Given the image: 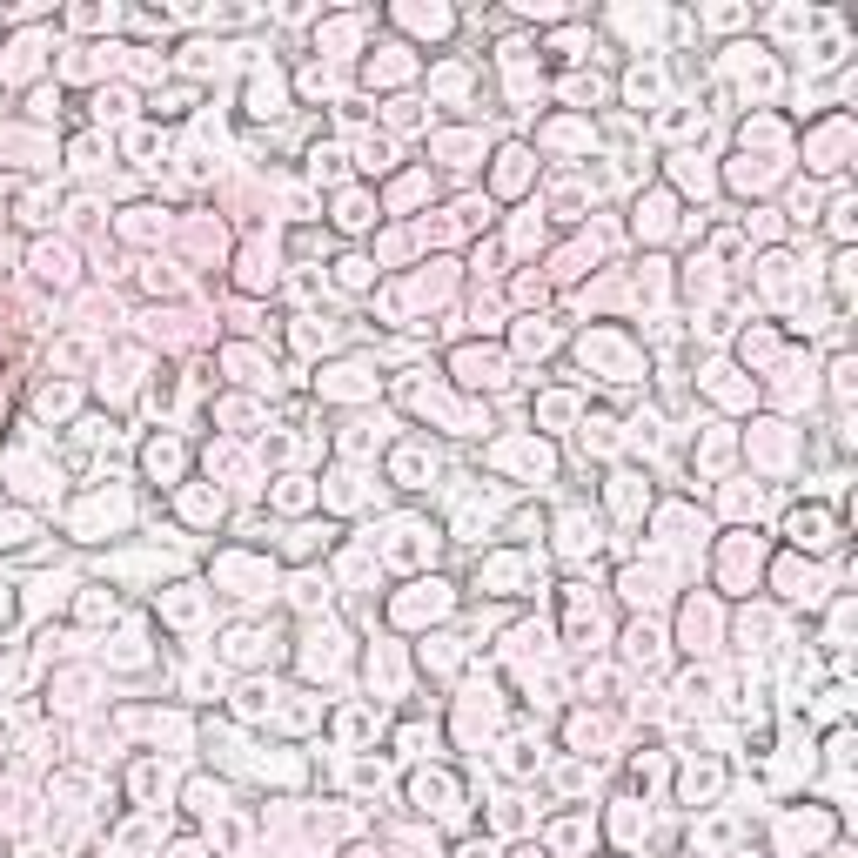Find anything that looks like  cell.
<instances>
[{
  "instance_id": "32",
  "label": "cell",
  "mask_w": 858,
  "mask_h": 858,
  "mask_svg": "<svg viewBox=\"0 0 858 858\" xmlns=\"http://www.w3.org/2000/svg\"><path fill=\"white\" fill-rule=\"evenodd\" d=\"M396 745H403V758H436V731H429V724H403Z\"/></svg>"
},
{
  "instance_id": "16",
  "label": "cell",
  "mask_w": 858,
  "mask_h": 858,
  "mask_svg": "<svg viewBox=\"0 0 858 858\" xmlns=\"http://www.w3.org/2000/svg\"><path fill=\"white\" fill-rule=\"evenodd\" d=\"M704 128V108H691V101H664V114H657V135L664 141H684Z\"/></svg>"
},
{
  "instance_id": "7",
  "label": "cell",
  "mask_w": 858,
  "mask_h": 858,
  "mask_svg": "<svg viewBox=\"0 0 858 858\" xmlns=\"http://www.w3.org/2000/svg\"><path fill=\"white\" fill-rule=\"evenodd\" d=\"M409 798H416L423 812H436V818H463V805H456V785L443 778V771H423V778L409 785Z\"/></svg>"
},
{
  "instance_id": "9",
  "label": "cell",
  "mask_w": 858,
  "mask_h": 858,
  "mask_svg": "<svg viewBox=\"0 0 858 858\" xmlns=\"http://www.w3.org/2000/svg\"><path fill=\"white\" fill-rule=\"evenodd\" d=\"M389 476H396V490H423L429 476H436V450L403 443V450H396V463H389Z\"/></svg>"
},
{
  "instance_id": "28",
  "label": "cell",
  "mask_w": 858,
  "mask_h": 858,
  "mask_svg": "<svg viewBox=\"0 0 858 858\" xmlns=\"http://www.w3.org/2000/svg\"><path fill=\"white\" fill-rule=\"evenodd\" d=\"M181 517H188V523H215V517H222V497H208V490H181Z\"/></svg>"
},
{
  "instance_id": "29",
  "label": "cell",
  "mask_w": 858,
  "mask_h": 858,
  "mask_svg": "<svg viewBox=\"0 0 858 858\" xmlns=\"http://www.w3.org/2000/svg\"><path fill=\"white\" fill-rule=\"evenodd\" d=\"M584 450L617 456V423H610V416H590V423H584Z\"/></svg>"
},
{
  "instance_id": "3",
  "label": "cell",
  "mask_w": 858,
  "mask_h": 858,
  "mask_svg": "<svg viewBox=\"0 0 858 858\" xmlns=\"http://www.w3.org/2000/svg\"><path fill=\"white\" fill-rule=\"evenodd\" d=\"M476 584H490V597H523V590L537 584V570L523 564V557H490V564L476 570Z\"/></svg>"
},
{
  "instance_id": "5",
  "label": "cell",
  "mask_w": 858,
  "mask_h": 858,
  "mask_svg": "<svg viewBox=\"0 0 858 858\" xmlns=\"http://www.w3.org/2000/svg\"><path fill=\"white\" fill-rule=\"evenodd\" d=\"M222 657L228 664H262V657H275V631H262V624H235V631L222 637Z\"/></svg>"
},
{
  "instance_id": "26",
  "label": "cell",
  "mask_w": 858,
  "mask_h": 858,
  "mask_svg": "<svg viewBox=\"0 0 858 858\" xmlns=\"http://www.w3.org/2000/svg\"><path fill=\"white\" fill-rule=\"evenodd\" d=\"M537 765H543V751L530 745V738H517V745H503V771H510V778H530Z\"/></svg>"
},
{
  "instance_id": "25",
  "label": "cell",
  "mask_w": 858,
  "mask_h": 858,
  "mask_svg": "<svg viewBox=\"0 0 858 858\" xmlns=\"http://www.w3.org/2000/svg\"><path fill=\"white\" fill-rule=\"evenodd\" d=\"M322 490L309 483V476H282V490H275V510H309Z\"/></svg>"
},
{
  "instance_id": "15",
  "label": "cell",
  "mask_w": 858,
  "mask_h": 858,
  "mask_svg": "<svg viewBox=\"0 0 858 858\" xmlns=\"http://www.w3.org/2000/svg\"><path fill=\"white\" fill-rule=\"evenodd\" d=\"M369 389H376V376H369L362 362H342V369H329L322 396H342V403H356V396H369Z\"/></svg>"
},
{
  "instance_id": "2",
  "label": "cell",
  "mask_w": 858,
  "mask_h": 858,
  "mask_svg": "<svg viewBox=\"0 0 858 858\" xmlns=\"http://www.w3.org/2000/svg\"><path fill=\"white\" fill-rule=\"evenodd\" d=\"M409 590H416V597H403V604H396V617H403V624H423V617L436 624V617H450V610H456V590L436 584V577H429V584H409Z\"/></svg>"
},
{
  "instance_id": "22",
  "label": "cell",
  "mask_w": 858,
  "mask_h": 858,
  "mask_svg": "<svg viewBox=\"0 0 858 858\" xmlns=\"http://www.w3.org/2000/svg\"><path fill=\"white\" fill-rule=\"evenodd\" d=\"M731 838H738L731 818H704V825H691V852H724Z\"/></svg>"
},
{
  "instance_id": "50",
  "label": "cell",
  "mask_w": 858,
  "mask_h": 858,
  "mask_svg": "<svg viewBox=\"0 0 858 858\" xmlns=\"http://www.w3.org/2000/svg\"><path fill=\"white\" fill-rule=\"evenodd\" d=\"M416 121H423V114H416V101H396V108H389V128H416Z\"/></svg>"
},
{
  "instance_id": "37",
  "label": "cell",
  "mask_w": 858,
  "mask_h": 858,
  "mask_svg": "<svg viewBox=\"0 0 858 858\" xmlns=\"http://www.w3.org/2000/svg\"><path fill=\"white\" fill-rule=\"evenodd\" d=\"M128 155H135L141 168H155V155H161V135H155V128H135V135H128Z\"/></svg>"
},
{
  "instance_id": "13",
  "label": "cell",
  "mask_w": 858,
  "mask_h": 858,
  "mask_svg": "<svg viewBox=\"0 0 858 858\" xmlns=\"http://www.w3.org/2000/svg\"><path fill=\"white\" fill-rule=\"evenodd\" d=\"M161 617H168V624H181V631H195V624H202V590H195V584L161 590Z\"/></svg>"
},
{
  "instance_id": "44",
  "label": "cell",
  "mask_w": 858,
  "mask_h": 858,
  "mask_svg": "<svg viewBox=\"0 0 858 858\" xmlns=\"http://www.w3.org/2000/svg\"><path fill=\"white\" fill-rule=\"evenodd\" d=\"M295 604H302V610L329 604V584H316V577H295Z\"/></svg>"
},
{
  "instance_id": "10",
  "label": "cell",
  "mask_w": 858,
  "mask_h": 858,
  "mask_svg": "<svg viewBox=\"0 0 858 858\" xmlns=\"http://www.w3.org/2000/svg\"><path fill=\"white\" fill-rule=\"evenodd\" d=\"M557 550H564L570 564H584V557H597V523H590L584 510H570V517L557 523Z\"/></svg>"
},
{
  "instance_id": "24",
  "label": "cell",
  "mask_w": 858,
  "mask_h": 858,
  "mask_svg": "<svg viewBox=\"0 0 858 858\" xmlns=\"http://www.w3.org/2000/svg\"><path fill=\"white\" fill-rule=\"evenodd\" d=\"M758 289H765L771 302H778V295H791V289H798V269H791L785 255H765V275H758Z\"/></svg>"
},
{
  "instance_id": "6",
  "label": "cell",
  "mask_w": 858,
  "mask_h": 858,
  "mask_svg": "<svg viewBox=\"0 0 858 858\" xmlns=\"http://www.w3.org/2000/svg\"><path fill=\"white\" fill-rule=\"evenodd\" d=\"M724 74L751 81L758 94H771V88H778V68L765 61V47H731V54H724Z\"/></svg>"
},
{
  "instance_id": "23",
  "label": "cell",
  "mask_w": 858,
  "mask_h": 858,
  "mask_svg": "<svg viewBox=\"0 0 858 858\" xmlns=\"http://www.w3.org/2000/svg\"><path fill=\"white\" fill-rule=\"evenodd\" d=\"M644 503H651V490H637V476H610V510L644 517Z\"/></svg>"
},
{
  "instance_id": "1",
  "label": "cell",
  "mask_w": 858,
  "mask_h": 858,
  "mask_svg": "<svg viewBox=\"0 0 858 858\" xmlns=\"http://www.w3.org/2000/svg\"><path fill=\"white\" fill-rule=\"evenodd\" d=\"M383 557L389 564H429L436 557V530L423 517H389L383 523Z\"/></svg>"
},
{
  "instance_id": "20",
  "label": "cell",
  "mask_w": 858,
  "mask_h": 858,
  "mask_svg": "<svg viewBox=\"0 0 858 858\" xmlns=\"http://www.w3.org/2000/svg\"><path fill=\"white\" fill-rule=\"evenodd\" d=\"M624 94H631L637 108H657V101H664V68H657V61L651 68H631L624 74Z\"/></svg>"
},
{
  "instance_id": "31",
  "label": "cell",
  "mask_w": 858,
  "mask_h": 858,
  "mask_svg": "<svg viewBox=\"0 0 858 858\" xmlns=\"http://www.w3.org/2000/svg\"><path fill=\"white\" fill-rule=\"evenodd\" d=\"M369 282H376V269H369L362 255H342L336 262V289H369Z\"/></svg>"
},
{
  "instance_id": "18",
  "label": "cell",
  "mask_w": 858,
  "mask_h": 858,
  "mask_svg": "<svg viewBox=\"0 0 858 858\" xmlns=\"http://www.w3.org/2000/svg\"><path fill=\"white\" fill-rule=\"evenodd\" d=\"M396 21L416 27V34H429V41H443V34L456 27V14H450V7H396Z\"/></svg>"
},
{
  "instance_id": "17",
  "label": "cell",
  "mask_w": 858,
  "mask_h": 858,
  "mask_svg": "<svg viewBox=\"0 0 858 858\" xmlns=\"http://www.w3.org/2000/svg\"><path fill=\"white\" fill-rule=\"evenodd\" d=\"M369 222H376V202H369L362 188H342V195H336V228H349V235H362Z\"/></svg>"
},
{
  "instance_id": "43",
  "label": "cell",
  "mask_w": 858,
  "mask_h": 858,
  "mask_svg": "<svg viewBox=\"0 0 858 858\" xmlns=\"http://www.w3.org/2000/svg\"><path fill=\"white\" fill-rule=\"evenodd\" d=\"M376 731V711H342V738L356 745V738H369Z\"/></svg>"
},
{
  "instance_id": "12",
  "label": "cell",
  "mask_w": 858,
  "mask_h": 858,
  "mask_svg": "<svg viewBox=\"0 0 858 858\" xmlns=\"http://www.w3.org/2000/svg\"><path fill=\"white\" fill-rule=\"evenodd\" d=\"M282 101H289V88H282V74H275V68L249 81V114H255V121H275V114H289Z\"/></svg>"
},
{
  "instance_id": "11",
  "label": "cell",
  "mask_w": 858,
  "mask_h": 858,
  "mask_svg": "<svg viewBox=\"0 0 858 858\" xmlns=\"http://www.w3.org/2000/svg\"><path fill=\"white\" fill-rule=\"evenodd\" d=\"M791 543H798V550H832V543H838V517H825V510L791 517Z\"/></svg>"
},
{
  "instance_id": "4",
  "label": "cell",
  "mask_w": 858,
  "mask_h": 858,
  "mask_svg": "<svg viewBox=\"0 0 858 858\" xmlns=\"http://www.w3.org/2000/svg\"><path fill=\"white\" fill-rule=\"evenodd\" d=\"M825 838H832V818L825 812H785L778 818V845H785V852H798V845L812 852V845H825Z\"/></svg>"
},
{
  "instance_id": "51",
  "label": "cell",
  "mask_w": 858,
  "mask_h": 858,
  "mask_svg": "<svg viewBox=\"0 0 858 858\" xmlns=\"http://www.w3.org/2000/svg\"><path fill=\"white\" fill-rule=\"evenodd\" d=\"M825 858H852V852H845V845H832V852H825Z\"/></svg>"
},
{
  "instance_id": "42",
  "label": "cell",
  "mask_w": 858,
  "mask_h": 858,
  "mask_svg": "<svg viewBox=\"0 0 858 858\" xmlns=\"http://www.w3.org/2000/svg\"><path fill=\"white\" fill-rule=\"evenodd\" d=\"M94 114H101V121H128V94H121V88H114V94L101 88V94H94Z\"/></svg>"
},
{
  "instance_id": "48",
  "label": "cell",
  "mask_w": 858,
  "mask_h": 858,
  "mask_svg": "<svg viewBox=\"0 0 858 858\" xmlns=\"http://www.w3.org/2000/svg\"><path fill=\"white\" fill-rule=\"evenodd\" d=\"M832 396H838V403L852 396V356H838V362H832Z\"/></svg>"
},
{
  "instance_id": "47",
  "label": "cell",
  "mask_w": 858,
  "mask_h": 858,
  "mask_svg": "<svg viewBox=\"0 0 858 858\" xmlns=\"http://www.w3.org/2000/svg\"><path fill=\"white\" fill-rule=\"evenodd\" d=\"M832 235L838 242H852V195H838L832 202Z\"/></svg>"
},
{
  "instance_id": "49",
  "label": "cell",
  "mask_w": 858,
  "mask_h": 858,
  "mask_svg": "<svg viewBox=\"0 0 858 858\" xmlns=\"http://www.w3.org/2000/svg\"><path fill=\"white\" fill-rule=\"evenodd\" d=\"M704 21H711V27H745V21H751V14H745V7H711V14H704Z\"/></svg>"
},
{
  "instance_id": "30",
  "label": "cell",
  "mask_w": 858,
  "mask_h": 858,
  "mask_svg": "<svg viewBox=\"0 0 858 858\" xmlns=\"http://www.w3.org/2000/svg\"><path fill=\"white\" fill-rule=\"evenodd\" d=\"M523 175H530V155H523V148H503L497 155V188H523Z\"/></svg>"
},
{
  "instance_id": "41",
  "label": "cell",
  "mask_w": 858,
  "mask_h": 858,
  "mask_svg": "<svg viewBox=\"0 0 858 858\" xmlns=\"http://www.w3.org/2000/svg\"><path fill=\"white\" fill-rule=\"evenodd\" d=\"M81 617H88V624H108L114 597H108V590H81Z\"/></svg>"
},
{
  "instance_id": "8",
  "label": "cell",
  "mask_w": 858,
  "mask_h": 858,
  "mask_svg": "<svg viewBox=\"0 0 858 858\" xmlns=\"http://www.w3.org/2000/svg\"><path fill=\"white\" fill-rule=\"evenodd\" d=\"M490 463L523 470V476H550V470H557V456L543 450V443H497V450H490Z\"/></svg>"
},
{
  "instance_id": "36",
  "label": "cell",
  "mask_w": 858,
  "mask_h": 858,
  "mask_svg": "<svg viewBox=\"0 0 858 858\" xmlns=\"http://www.w3.org/2000/svg\"><path fill=\"white\" fill-rule=\"evenodd\" d=\"M584 838H597L584 825V818H564V825H557V832H550V845H557V852H577V845H584Z\"/></svg>"
},
{
  "instance_id": "45",
  "label": "cell",
  "mask_w": 858,
  "mask_h": 858,
  "mask_svg": "<svg viewBox=\"0 0 858 858\" xmlns=\"http://www.w3.org/2000/svg\"><path fill=\"white\" fill-rule=\"evenodd\" d=\"M68 155H74V168H101V135H81Z\"/></svg>"
},
{
  "instance_id": "40",
  "label": "cell",
  "mask_w": 858,
  "mask_h": 858,
  "mask_svg": "<svg viewBox=\"0 0 858 858\" xmlns=\"http://www.w3.org/2000/svg\"><path fill=\"white\" fill-rule=\"evenodd\" d=\"M356 168L383 175V168H389V141H356Z\"/></svg>"
},
{
  "instance_id": "14",
  "label": "cell",
  "mask_w": 858,
  "mask_h": 858,
  "mask_svg": "<svg viewBox=\"0 0 858 858\" xmlns=\"http://www.w3.org/2000/svg\"><path fill=\"white\" fill-rule=\"evenodd\" d=\"M456 369H463V383H470V389H503V356H490V349L456 356Z\"/></svg>"
},
{
  "instance_id": "38",
  "label": "cell",
  "mask_w": 858,
  "mask_h": 858,
  "mask_svg": "<svg viewBox=\"0 0 858 858\" xmlns=\"http://www.w3.org/2000/svg\"><path fill=\"white\" fill-rule=\"evenodd\" d=\"M309 175L316 181H342V148H316V155H309Z\"/></svg>"
},
{
  "instance_id": "19",
  "label": "cell",
  "mask_w": 858,
  "mask_h": 858,
  "mask_svg": "<svg viewBox=\"0 0 858 858\" xmlns=\"http://www.w3.org/2000/svg\"><path fill=\"white\" fill-rule=\"evenodd\" d=\"M624 657H631V664H644V671H657V664H664V637H657L651 624H631V637H624Z\"/></svg>"
},
{
  "instance_id": "46",
  "label": "cell",
  "mask_w": 858,
  "mask_h": 858,
  "mask_svg": "<svg viewBox=\"0 0 858 858\" xmlns=\"http://www.w3.org/2000/svg\"><path fill=\"white\" fill-rule=\"evenodd\" d=\"M188 101H195V94H188V88H168V94H155V121H161V114L175 121V114L188 108Z\"/></svg>"
},
{
  "instance_id": "21",
  "label": "cell",
  "mask_w": 858,
  "mask_h": 858,
  "mask_svg": "<svg viewBox=\"0 0 858 858\" xmlns=\"http://www.w3.org/2000/svg\"><path fill=\"white\" fill-rule=\"evenodd\" d=\"M141 463H148V476H155V483H175V476H181V443H148V450H141Z\"/></svg>"
},
{
  "instance_id": "35",
  "label": "cell",
  "mask_w": 858,
  "mask_h": 858,
  "mask_svg": "<svg viewBox=\"0 0 858 858\" xmlns=\"http://www.w3.org/2000/svg\"><path fill=\"white\" fill-rule=\"evenodd\" d=\"M121 21V7H74L68 27H81V34H94V27H114Z\"/></svg>"
},
{
  "instance_id": "39",
  "label": "cell",
  "mask_w": 858,
  "mask_h": 858,
  "mask_svg": "<svg viewBox=\"0 0 858 858\" xmlns=\"http://www.w3.org/2000/svg\"><path fill=\"white\" fill-rule=\"evenodd\" d=\"M27 530H34V523H27L21 510H7V517H0V550H21V543H27Z\"/></svg>"
},
{
  "instance_id": "34",
  "label": "cell",
  "mask_w": 858,
  "mask_h": 858,
  "mask_svg": "<svg viewBox=\"0 0 858 858\" xmlns=\"http://www.w3.org/2000/svg\"><path fill=\"white\" fill-rule=\"evenodd\" d=\"M718 791V765H684V798H711Z\"/></svg>"
},
{
  "instance_id": "33",
  "label": "cell",
  "mask_w": 858,
  "mask_h": 858,
  "mask_svg": "<svg viewBox=\"0 0 858 858\" xmlns=\"http://www.w3.org/2000/svg\"><path fill=\"white\" fill-rule=\"evenodd\" d=\"M34 269H41L47 282H74V255L68 249H41L34 255Z\"/></svg>"
},
{
  "instance_id": "27",
  "label": "cell",
  "mask_w": 858,
  "mask_h": 858,
  "mask_svg": "<svg viewBox=\"0 0 858 858\" xmlns=\"http://www.w3.org/2000/svg\"><path fill=\"white\" fill-rule=\"evenodd\" d=\"M818 14L812 7H785V14H771V34H785V41H798V34H812Z\"/></svg>"
}]
</instances>
